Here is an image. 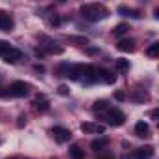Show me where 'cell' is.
<instances>
[{"label":"cell","instance_id":"6da1fadb","mask_svg":"<svg viewBox=\"0 0 159 159\" xmlns=\"http://www.w3.org/2000/svg\"><path fill=\"white\" fill-rule=\"evenodd\" d=\"M81 13H83V17H84L86 21L96 23V21L105 19V17L109 15V10H107L105 6H101V4H83V6H81Z\"/></svg>","mask_w":159,"mask_h":159},{"label":"cell","instance_id":"7a4b0ae2","mask_svg":"<svg viewBox=\"0 0 159 159\" xmlns=\"http://www.w3.org/2000/svg\"><path fill=\"white\" fill-rule=\"evenodd\" d=\"M105 120L111 124V125H124V122H125V114L120 111V109H107L105 111Z\"/></svg>","mask_w":159,"mask_h":159},{"label":"cell","instance_id":"3957f363","mask_svg":"<svg viewBox=\"0 0 159 159\" xmlns=\"http://www.w3.org/2000/svg\"><path fill=\"white\" fill-rule=\"evenodd\" d=\"M88 71H90V66H84V64H75V66H71V67L67 69V75H66V77H69L71 81H81L83 77H86V75H88Z\"/></svg>","mask_w":159,"mask_h":159},{"label":"cell","instance_id":"277c9868","mask_svg":"<svg viewBox=\"0 0 159 159\" xmlns=\"http://www.w3.org/2000/svg\"><path fill=\"white\" fill-rule=\"evenodd\" d=\"M28 92H30V84H26V83H23V81H15V83H11V86H10V94L15 96V98H25Z\"/></svg>","mask_w":159,"mask_h":159},{"label":"cell","instance_id":"5b68a950","mask_svg":"<svg viewBox=\"0 0 159 159\" xmlns=\"http://www.w3.org/2000/svg\"><path fill=\"white\" fill-rule=\"evenodd\" d=\"M51 133H52L54 140H56V142H60V144H66V142H69V140H71V131H69V129H66V127L56 125V127H52V129H51Z\"/></svg>","mask_w":159,"mask_h":159},{"label":"cell","instance_id":"8992f818","mask_svg":"<svg viewBox=\"0 0 159 159\" xmlns=\"http://www.w3.org/2000/svg\"><path fill=\"white\" fill-rule=\"evenodd\" d=\"M0 30H4V32H11L13 30V19H11V15L0 13Z\"/></svg>","mask_w":159,"mask_h":159},{"label":"cell","instance_id":"52a82bcc","mask_svg":"<svg viewBox=\"0 0 159 159\" xmlns=\"http://www.w3.org/2000/svg\"><path fill=\"white\" fill-rule=\"evenodd\" d=\"M81 129H83L84 133H105V125H101V124H92V122H84V124L81 125Z\"/></svg>","mask_w":159,"mask_h":159},{"label":"cell","instance_id":"ba28073f","mask_svg":"<svg viewBox=\"0 0 159 159\" xmlns=\"http://www.w3.org/2000/svg\"><path fill=\"white\" fill-rule=\"evenodd\" d=\"M153 146H142V148H139L137 152H135V157L137 159H152L153 157Z\"/></svg>","mask_w":159,"mask_h":159},{"label":"cell","instance_id":"9c48e42d","mask_svg":"<svg viewBox=\"0 0 159 159\" xmlns=\"http://www.w3.org/2000/svg\"><path fill=\"white\" fill-rule=\"evenodd\" d=\"M98 79H101L105 84H114V83H116V75H114L112 71H107V69L98 71Z\"/></svg>","mask_w":159,"mask_h":159},{"label":"cell","instance_id":"30bf717a","mask_svg":"<svg viewBox=\"0 0 159 159\" xmlns=\"http://www.w3.org/2000/svg\"><path fill=\"white\" fill-rule=\"evenodd\" d=\"M21 56H23V52H21L19 49H13V47H11V49L4 54V60H6L8 64H15V62L21 60Z\"/></svg>","mask_w":159,"mask_h":159},{"label":"cell","instance_id":"8fae6325","mask_svg":"<svg viewBox=\"0 0 159 159\" xmlns=\"http://www.w3.org/2000/svg\"><path fill=\"white\" fill-rule=\"evenodd\" d=\"M118 49H120L122 52H133V51H135V41L129 39V38L120 39V41H118Z\"/></svg>","mask_w":159,"mask_h":159},{"label":"cell","instance_id":"7c38bea8","mask_svg":"<svg viewBox=\"0 0 159 159\" xmlns=\"http://www.w3.org/2000/svg\"><path fill=\"white\" fill-rule=\"evenodd\" d=\"M148 133H150V125L146 124V122H137L135 124V135L137 137H148Z\"/></svg>","mask_w":159,"mask_h":159},{"label":"cell","instance_id":"4fadbf2b","mask_svg":"<svg viewBox=\"0 0 159 159\" xmlns=\"http://www.w3.org/2000/svg\"><path fill=\"white\" fill-rule=\"evenodd\" d=\"M69 155L73 159H84V150H81L79 144H73V146H69Z\"/></svg>","mask_w":159,"mask_h":159},{"label":"cell","instance_id":"5bb4252c","mask_svg":"<svg viewBox=\"0 0 159 159\" xmlns=\"http://www.w3.org/2000/svg\"><path fill=\"white\" fill-rule=\"evenodd\" d=\"M107 144H109V140H107V139H96V140H92L90 148H92L94 152H99V150H103Z\"/></svg>","mask_w":159,"mask_h":159},{"label":"cell","instance_id":"9a60e30c","mask_svg":"<svg viewBox=\"0 0 159 159\" xmlns=\"http://www.w3.org/2000/svg\"><path fill=\"white\" fill-rule=\"evenodd\" d=\"M127 30H129V25L120 23V25H116V26L112 28V34H114V36H122V34H125Z\"/></svg>","mask_w":159,"mask_h":159},{"label":"cell","instance_id":"2e32d148","mask_svg":"<svg viewBox=\"0 0 159 159\" xmlns=\"http://www.w3.org/2000/svg\"><path fill=\"white\" fill-rule=\"evenodd\" d=\"M146 54H148L150 58H157V56H159V43H152V45L146 49Z\"/></svg>","mask_w":159,"mask_h":159},{"label":"cell","instance_id":"e0dca14e","mask_svg":"<svg viewBox=\"0 0 159 159\" xmlns=\"http://www.w3.org/2000/svg\"><path fill=\"white\" fill-rule=\"evenodd\" d=\"M116 69H118V71H127V69H129V60L118 58V60H116Z\"/></svg>","mask_w":159,"mask_h":159},{"label":"cell","instance_id":"ac0fdd59","mask_svg":"<svg viewBox=\"0 0 159 159\" xmlns=\"http://www.w3.org/2000/svg\"><path fill=\"white\" fill-rule=\"evenodd\" d=\"M131 99H133V101H148L150 96H148L146 92H135V94L131 96Z\"/></svg>","mask_w":159,"mask_h":159},{"label":"cell","instance_id":"d6986e66","mask_svg":"<svg viewBox=\"0 0 159 159\" xmlns=\"http://www.w3.org/2000/svg\"><path fill=\"white\" fill-rule=\"evenodd\" d=\"M34 107H36L38 111H47V109H49V101H47V99H36V101H34Z\"/></svg>","mask_w":159,"mask_h":159},{"label":"cell","instance_id":"ffe728a7","mask_svg":"<svg viewBox=\"0 0 159 159\" xmlns=\"http://www.w3.org/2000/svg\"><path fill=\"white\" fill-rule=\"evenodd\" d=\"M118 13H124V15H127V17H139V13H137V11L127 10V8H124V6H120V8H118Z\"/></svg>","mask_w":159,"mask_h":159},{"label":"cell","instance_id":"44dd1931","mask_svg":"<svg viewBox=\"0 0 159 159\" xmlns=\"http://www.w3.org/2000/svg\"><path fill=\"white\" fill-rule=\"evenodd\" d=\"M107 109H109V107H107V101H105V99L94 103V111H96V112H98V111H107Z\"/></svg>","mask_w":159,"mask_h":159},{"label":"cell","instance_id":"7402d4cb","mask_svg":"<svg viewBox=\"0 0 159 159\" xmlns=\"http://www.w3.org/2000/svg\"><path fill=\"white\" fill-rule=\"evenodd\" d=\"M11 47H10V43L8 41H4V39H0V56H4L8 51H10Z\"/></svg>","mask_w":159,"mask_h":159},{"label":"cell","instance_id":"603a6c76","mask_svg":"<svg viewBox=\"0 0 159 159\" xmlns=\"http://www.w3.org/2000/svg\"><path fill=\"white\" fill-rule=\"evenodd\" d=\"M49 25H51V26H58V25H60V17H58V15L49 17Z\"/></svg>","mask_w":159,"mask_h":159},{"label":"cell","instance_id":"cb8c5ba5","mask_svg":"<svg viewBox=\"0 0 159 159\" xmlns=\"http://www.w3.org/2000/svg\"><path fill=\"white\" fill-rule=\"evenodd\" d=\"M58 94H60V96H67V94H69V88L62 84V86H58Z\"/></svg>","mask_w":159,"mask_h":159},{"label":"cell","instance_id":"d4e9b609","mask_svg":"<svg viewBox=\"0 0 159 159\" xmlns=\"http://www.w3.org/2000/svg\"><path fill=\"white\" fill-rule=\"evenodd\" d=\"M114 98H116L118 101H124V99H125V94H124V92H116V94H114Z\"/></svg>","mask_w":159,"mask_h":159},{"label":"cell","instance_id":"484cf974","mask_svg":"<svg viewBox=\"0 0 159 159\" xmlns=\"http://www.w3.org/2000/svg\"><path fill=\"white\" fill-rule=\"evenodd\" d=\"M25 120H26L25 116H19V122H17V125H19V127H23V125H25Z\"/></svg>","mask_w":159,"mask_h":159},{"label":"cell","instance_id":"4316f807","mask_svg":"<svg viewBox=\"0 0 159 159\" xmlns=\"http://www.w3.org/2000/svg\"><path fill=\"white\" fill-rule=\"evenodd\" d=\"M34 69H36V71H39V73H43V71H45V67H43V66H34Z\"/></svg>","mask_w":159,"mask_h":159},{"label":"cell","instance_id":"83f0119b","mask_svg":"<svg viewBox=\"0 0 159 159\" xmlns=\"http://www.w3.org/2000/svg\"><path fill=\"white\" fill-rule=\"evenodd\" d=\"M150 116H152V120H157V116H159V112H157V111H152V114H150Z\"/></svg>","mask_w":159,"mask_h":159},{"label":"cell","instance_id":"f1b7e54d","mask_svg":"<svg viewBox=\"0 0 159 159\" xmlns=\"http://www.w3.org/2000/svg\"><path fill=\"white\" fill-rule=\"evenodd\" d=\"M99 159H112V157H99Z\"/></svg>","mask_w":159,"mask_h":159}]
</instances>
